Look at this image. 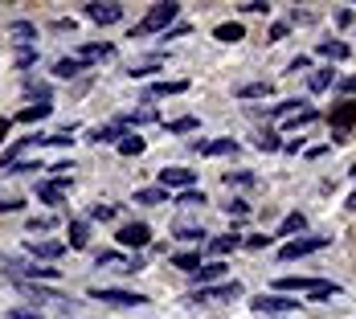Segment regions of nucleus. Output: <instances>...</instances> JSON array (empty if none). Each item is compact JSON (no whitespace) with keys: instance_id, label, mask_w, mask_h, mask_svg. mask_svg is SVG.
I'll list each match as a JSON object with an SVG mask.
<instances>
[{"instance_id":"1","label":"nucleus","mask_w":356,"mask_h":319,"mask_svg":"<svg viewBox=\"0 0 356 319\" xmlns=\"http://www.w3.org/2000/svg\"><path fill=\"white\" fill-rule=\"evenodd\" d=\"M180 4L177 0H164V4H152V13L143 17L140 25L131 29V37H147V33H168L172 29V21H177Z\"/></svg>"},{"instance_id":"2","label":"nucleus","mask_w":356,"mask_h":319,"mask_svg":"<svg viewBox=\"0 0 356 319\" xmlns=\"http://www.w3.org/2000/svg\"><path fill=\"white\" fill-rule=\"evenodd\" d=\"M86 295H90V299H99V303H115V307H140V303H147V295L123 291V286H90Z\"/></svg>"},{"instance_id":"3","label":"nucleus","mask_w":356,"mask_h":319,"mask_svg":"<svg viewBox=\"0 0 356 319\" xmlns=\"http://www.w3.org/2000/svg\"><path fill=\"white\" fill-rule=\"evenodd\" d=\"M229 299H242V283L234 279V283H221V286H201V291H193L184 303H229Z\"/></svg>"},{"instance_id":"4","label":"nucleus","mask_w":356,"mask_h":319,"mask_svg":"<svg viewBox=\"0 0 356 319\" xmlns=\"http://www.w3.org/2000/svg\"><path fill=\"white\" fill-rule=\"evenodd\" d=\"M250 307L258 311V316H283V311H299V299H286V295H254L250 299Z\"/></svg>"},{"instance_id":"5","label":"nucleus","mask_w":356,"mask_h":319,"mask_svg":"<svg viewBox=\"0 0 356 319\" xmlns=\"http://www.w3.org/2000/svg\"><path fill=\"white\" fill-rule=\"evenodd\" d=\"M82 8H86V21H95V25H115L123 17V4H115V0H90Z\"/></svg>"},{"instance_id":"6","label":"nucleus","mask_w":356,"mask_h":319,"mask_svg":"<svg viewBox=\"0 0 356 319\" xmlns=\"http://www.w3.org/2000/svg\"><path fill=\"white\" fill-rule=\"evenodd\" d=\"M323 246H332V238H299V242H286L279 250V258L291 262V258H307V254H320Z\"/></svg>"},{"instance_id":"7","label":"nucleus","mask_w":356,"mask_h":319,"mask_svg":"<svg viewBox=\"0 0 356 319\" xmlns=\"http://www.w3.org/2000/svg\"><path fill=\"white\" fill-rule=\"evenodd\" d=\"M115 238H119V246L123 250H143L147 242H152V229H147L143 221H131V225H123Z\"/></svg>"},{"instance_id":"8","label":"nucleus","mask_w":356,"mask_h":319,"mask_svg":"<svg viewBox=\"0 0 356 319\" xmlns=\"http://www.w3.org/2000/svg\"><path fill=\"white\" fill-rule=\"evenodd\" d=\"M95 262H99V266H111V270H119V275H136V270H143L140 258H127V254H115V250H103Z\"/></svg>"},{"instance_id":"9","label":"nucleus","mask_w":356,"mask_h":319,"mask_svg":"<svg viewBox=\"0 0 356 319\" xmlns=\"http://www.w3.org/2000/svg\"><path fill=\"white\" fill-rule=\"evenodd\" d=\"M197 184V177L188 172V168H160V188L168 193V188H180V193H188Z\"/></svg>"},{"instance_id":"10","label":"nucleus","mask_w":356,"mask_h":319,"mask_svg":"<svg viewBox=\"0 0 356 319\" xmlns=\"http://www.w3.org/2000/svg\"><path fill=\"white\" fill-rule=\"evenodd\" d=\"M4 270H8V275H13V279H21V283H25V279H58V270H49V266H25V262H13V258H8V262H4Z\"/></svg>"},{"instance_id":"11","label":"nucleus","mask_w":356,"mask_h":319,"mask_svg":"<svg viewBox=\"0 0 356 319\" xmlns=\"http://www.w3.org/2000/svg\"><path fill=\"white\" fill-rule=\"evenodd\" d=\"M197 156H229V152H238V140H213V143H205V140H193L188 143Z\"/></svg>"},{"instance_id":"12","label":"nucleus","mask_w":356,"mask_h":319,"mask_svg":"<svg viewBox=\"0 0 356 319\" xmlns=\"http://www.w3.org/2000/svg\"><path fill=\"white\" fill-rule=\"evenodd\" d=\"M353 123H356V103H340L336 111H332V127H336V136H344Z\"/></svg>"},{"instance_id":"13","label":"nucleus","mask_w":356,"mask_h":319,"mask_svg":"<svg viewBox=\"0 0 356 319\" xmlns=\"http://www.w3.org/2000/svg\"><path fill=\"white\" fill-rule=\"evenodd\" d=\"M115 54V45H107V41H95V45H82L78 49V62L86 66V62H99V58H111Z\"/></svg>"},{"instance_id":"14","label":"nucleus","mask_w":356,"mask_h":319,"mask_svg":"<svg viewBox=\"0 0 356 319\" xmlns=\"http://www.w3.org/2000/svg\"><path fill=\"white\" fill-rule=\"evenodd\" d=\"M225 270H229V266H225V262L217 258V262H201V266L193 270V279H197V283H213V279H221Z\"/></svg>"},{"instance_id":"15","label":"nucleus","mask_w":356,"mask_h":319,"mask_svg":"<svg viewBox=\"0 0 356 319\" xmlns=\"http://www.w3.org/2000/svg\"><path fill=\"white\" fill-rule=\"evenodd\" d=\"M29 254L49 262V258H62L66 254V242H29Z\"/></svg>"},{"instance_id":"16","label":"nucleus","mask_w":356,"mask_h":319,"mask_svg":"<svg viewBox=\"0 0 356 319\" xmlns=\"http://www.w3.org/2000/svg\"><path fill=\"white\" fill-rule=\"evenodd\" d=\"M213 37H217V41H225V45H234V41H242V37H246V29H242L238 21H225V25H217V29H213Z\"/></svg>"},{"instance_id":"17","label":"nucleus","mask_w":356,"mask_h":319,"mask_svg":"<svg viewBox=\"0 0 356 319\" xmlns=\"http://www.w3.org/2000/svg\"><path fill=\"white\" fill-rule=\"evenodd\" d=\"M270 95H275L270 82H246V86H238V99H270Z\"/></svg>"},{"instance_id":"18","label":"nucleus","mask_w":356,"mask_h":319,"mask_svg":"<svg viewBox=\"0 0 356 319\" xmlns=\"http://www.w3.org/2000/svg\"><path fill=\"white\" fill-rule=\"evenodd\" d=\"M242 246V238H238V234H221V238H209V254H217V258H221V254H229V250H238Z\"/></svg>"},{"instance_id":"19","label":"nucleus","mask_w":356,"mask_h":319,"mask_svg":"<svg viewBox=\"0 0 356 319\" xmlns=\"http://www.w3.org/2000/svg\"><path fill=\"white\" fill-rule=\"evenodd\" d=\"M320 54L327 58V62H344V58H348L353 49H348L344 41H320Z\"/></svg>"},{"instance_id":"20","label":"nucleus","mask_w":356,"mask_h":319,"mask_svg":"<svg viewBox=\"0 0 356 319\" xmlns=\"http://www.w3.org/2000/svg\"><path fill=\"white\" fill-rule=\"evenodd\" d=\"M184 90H188V82H152V86H147V95H152V99H160V95H184Z\"/></svg>"},{"instance_id":"21","label":"nucleus","mask_w":356,"mask_h":319,"mask_svg":"<svg viewBox=\"0 0 356 319\" xmlns=\"http://www.w3.org/2000/svg\"><path fill=\"white\" fill-rule=\"evenodd\" d=\"M164 201H168V193H164L160 184H156V188H140V193H136V205H164Z\"/></svg>"},{"instance_id":"22","label":"nucleus","mask_w":356,"mask_h":319,"mask_svg":"<svg viewBox=\"0 0 356 319\" xmlns=\"http://www.w3.org/2000/svg\"><path fill=\"white\" fill-rule=\"evenodd\" d=\"M327 86H336V70H332V66H323V70H312V90L320 95V90H327Z\"/></svg>"},{"instance_id":"23","label":"nucleus","mask_w":356,"mask_h":319,"mask_svg":"<svg viewBox=\"0 0 356 319\" xmlns=\"http://www.w3.org/2000/svg\"><path fill=\"white\" fill-rule=\"evenodd\" d=\"M156 70H164V58H160V54H156V58H147V62H136V66H131V78H143V74H156Z\"/></svg>"},{"instance_id":"24","label":"nucleus","mask_w":356,"mask_h":319,"mask_svg":"<svg viewBox=\"0 0 356 319\" xmlns=\"http://www.w3.org/2000/svg\"><path fill=\"white\" fill-rule=\"evenodd\" d=\"M37 197H41V201H49V205H62V184H58V180L37 184Z\"/></svg>"},{"instance_id":"25","label":"nucleus","mask_w":356,"mask_h":319,"mask_svg":"<svg viewBox=\"0 0 356 319\" xmlns=\"http://www.w3.org/2000/svg\"><path fill=\"white\" fill-rule=\"evenodd\" d=\"M90 140H95V143H111V140H123V127H119V123H111V127H95V131H90Z\"/></svg>"},{"instance_id":"26","label":"nucleus","mask_w":356,"mask_h":319,"mask_svg":"<svg viewBox=\"0 0 356 319\" xmlns=\"http://www.w3.org/2000/svg\"><path fill=\"white\" fill-rule=\"evenodd\" d=\"M82 70H86V66H82L78 58H62V62L54 66V74H58V78H74V74H82Z\"/></svg>"},{"instance_id":"27","label":"nucleus","mask_w":356,"mask_h":319,"mask_svg":"<svg viewBox=\"0 0 356 319\" xmlns=\"http://www.w3.org/2000/svg\"><path fill=\"white\" fill-rule=\"evenodd\" d=\"M49 111H54L49 103H33V106H25V111H21V123H37V119H45Z\"/></svg>"},{"instance_id":"28","label":"nucleus","mask_w":356,"mask_h":319,"mask_svg":"<svg viewBox=\"0 0 356 319\" xmlns=\"http://www.w3.org/2000/svg\"><path fill=\"white\" fill-rule=\"evenodd\" d=\"M152 119H156V111L147 106V111H131V115H119L115 123H119V127H127V123H152Z\"/></svg>"},{"instance_id":"29","label":"nucleus","mask_w":356,"mask_h":319,"mask_svg":"<svg viewBox=\"0 0 356 319\" xmlns=\"http://www.w3.org/2000/svg\"><path fill=\"white\" fill-rule=\"evenodd\" d=\"M177 238H180V242H205V229H201V225H184V221H180Z\"/></svg>"},{"instance_id":"30","label":"nucleus","mask_w":356,"mask_h":319,"mask_svg":"<svg viewBox=\"0 0 356 319\" xmlns=\"http://www.w3.org/2000/svg\"><path fill=\"white\" fill-rule=\"evenodd\" d=\"M8 37L29 41V37H37V25H29V21H13V25H8Z\"/></svg>"},{"instance_id":"31","label":"nucleus","mask_w":356,"mask_h":319,"mask_svg":"<svg viewBox=\"0 0 356 319\" xmlns=\"http://www.w3.org/2000/svg\"><path fill=\"white\" fill-rule=\"evenodd\" d=\"M303 225H307V217H303V213H291L283 225H279V238H286V234H299Z\"/></svg>"},{"instance_id":"32","label":"nucleus","mask_w":356,"mask_h":319,"mask_svg":"<svg viewBox=\"0 0 356 319\" xmlns=\"http://www.w3.org/2000/svg\"><path fill=\"white\" fill-rule=\"evenodd\" d=\"M201 262H205L201 254H177V258H172V266H180V270H188V275H193V270H197Z\"/></svg>"},{"instance_id":"33","label":"nucleus","mask_w":356,"mask_h":319,"mask_svg":"<svg viewBox=\"0 0 356 319\" xmlns=\"http://www.w3.org/2000/svg\"><path fill=\"white\" fill-rule=\"evenodd\" d=\"M70 250H86V221L70 225Z\"/></svg>"},{"instance_id":"34","label":"nucleus","mask_w":356,"mask_h":319,"mask_svg":"<svg viewBox=\"0 0 356 319\" xmlns=\"http://www.w3.org/2000/svg\"><path fill=\"white\" fill-rule=\"evenodd\" d=\"M177 205H184V209H197V205H205V193H197V188H188V193H180Z\"/></svg>"},{"instance_id":"35","label":"nucleus","mask_w":356,"mask_h":319,"mask_svg":"<svg viewBox=\"0 0 356 319\" xmlns=\"http://www.w3.org/2000/svg\"><path fill=\"white\" fill-rule=\"evenodd\" d=\"M119 152H123V156H140L143 140H140V136H123V140H119Z\"/></svg>"},{"instance_id":"36","label":"nucleus","mask_w":356,"mask_h":319,"mask_svg":"<svg viewBox=\"0 0 356 319\" xmlns=\"http://www.w3.org/2000/svg\"><path fill=\"white\" fill-rule=\"evenodd\" d=\"M193 127H197V119H193V115H184V119H172V123H168V131H172V136H184V131H193Z\"/></svg>"},{"instance_id":"37","label":"nucleus","mask_w":356,"mask_h":319,"mask_svg":"<svg viewBox=\"0 0 356 319\" xmlns=\"http://www.w3.org/2000/svg\"><path fill=\"white\" fill-rule=\"evenodd\" d=\"M258 147H262V152H279L283 143H279V136H275V131H262V136H258Z\"/></svg>"},{"instance_id":"38","label":"nucleus","mask_w":356,"mask_h":319,"mask_svg":"<svg viewBox=\"0 0 356 319\" xmlns=\"http://www.w3.org/2000/svg\"><path fill=\"white\" fill-rule=\"evenodd\" d=\"M225 213H229V217H246V213H250V205L242 201V197H234V201L225 205Z\"/></svg>"},{"instance_id":"39","label":"nucleus","mask_w":356,"mask_h":319,"mask_svg":"<svg viewBox=\"0 0 356 319\" xmlns=\"http://www.w3.org/2000/svg\"><path fill=\"white\" fill-rule=\"evenodd\" d=\"M225 184H254V172H225Z\"/></svg>"},{"instance_id":"40","label":"nucleus","mask_w":356,"mask_h":319,"mask_svg":"<svg viewBox=\"0 0 356 319\" xmlns=\"http://www.w3.org/2000/svg\"><path fill=\"white\" fill-rule=\"evenodd\" d=\"M33 58H37V49H33V45H21V49H17V66H29Z\"/></svg>"},{"instance_id":"41","label":"nucleus","mask_w":356,"mask_h":319,"mask_svg":"<svg viewBox=\"0 0 356 319\" xmlns=\"http://www.w3.org/2000/svg\"><path fill=\"white\" fill-rule=\"evenodd\" d=\"M90 217H95V221H111V217H115V205H95Z\"/></svg>"},{"instance_id":"42","label":"nucleus","mask_w":356,"mask_h":319,"mask_svg":"<svg viewBox=\"0 0 356 319\" xmlns=\"http://www.w3.org/2000/svg\"><path fill=\"white\" fill-rule=\"evenodd\" d=\"M246 246L250 250H262V246H270V238H266V234H254V238H246Z\"/></svg>"},{"instance_id":"43","label":"nucleus","mask_w":356,"mask_h":319,"mask_svg":"<svg viewBox=\"0 0 356 319\" xmlns=\"http://www.w3.org/2000/svg\"><path fill=\"white\" fill-rule=\"evenodd\" d=\"M286 33H291V25H286V21H279V25H275V29H270V41H283Z\"/></svg>"},{"instance_id":"44","label":"nucleus","mask_w":356,"mask_h":319,"mask_svg":"<svg viewBox=\"0 0 356 319\" xmlns=\"http://www.w3.org/2000/svg\"><path fill=\"white\" fill-rule=\"evenodd\" d=\"M8 172H41V164H25L21 160V164H8Z\"/></svg>"},{"instance_id":"45","label":"nucleus","mask_w":356,"mask_h":319,"mask_svg":"<svg viewBox=\"0 0 356 319\" xmlns=\"http://www.w3.org/2000/svg\"><path fill=\"white\" fill-rule=\"evenodd\" d=\"M238 8H242V13H266V4H262V0H246V4H238Z\"/></svg>"},{"instance_id":"46","label":"nucleus","mask_w":356,"mask_h":319,"mask_svg":"<svg viewBox=\"0 0 356 319\" xmlns=\"http://www.w3.org/2000/svg\"><path fill=\"white\" fill-rule=\"evenodd\" d=\"M49 225H54V217H33V221H29V229H33V234H37V229H49Z\"/></svg>"},{"instance_id":"47","label":"nucleus","mask_w":356,"mask_h":319,"mask_svg":"<svg viewBox=\"0 0 356 319\" xmlns=\"http://www.w3.org/2000/svg\"><path fill=\"white\" fill-rule=\"evenodd\" d=\"M8 319H45V316H37V311H25V307H17V311H8Z\"/></svg>"},{"instance_id":"48","label":"nucleus","mask_w":356,"mask_h":319,"mask_svg":"<svg viewBox=\"0 0 356 319\" xmlns=\"http://www.w3.org/2000/svg\"><path fill=\"white\" fill-rule=\"evenodd\" d=\"M54 147H70V131H58V136H49Z\"/></svg>"},{"instance_id":"49","label":"nucleus","mask_w":356,"mask_h":319,"mask_svg":"<svg viewBox=\"0 0 356 319\" xmlns=\"http://www.w3.org/2000/svg\"><path fill=\"white\" fill-rule=\"evenodd\" d=\"M340 90H344V95H356V74H353V78H344V82H340Z\"/></svg>"},{"instance_id":"50","label":"nucleus","mask_w":356,"mask_h":319,"mask_svg":"<svg viewBox=\"0 0 356 319\" xmlns=\"http://www.w3.org/2000/svg\"><path fill=\"white\" fill-rule=\"evenodd\" d=\"M21 209V201H0V213H17Z\"/></svg>"},{"instance_id":"51","label":"nucleus","mask_w":356,"mask_h":319,"mask_svg":"<svg viewBox=\"0 0 356 319\" xmlns=\"http://www.w3.org/2000/svg\"><path fill=\"white\" fill-rule=\"evenodd\" d=\"M0 136H8V119H0Z\"/></svg>"},{"instance_id":"52","label":"nucleus","mask_w":356,"mask_h":319,"mask_svg":"<svg viewBox=\"0 0 356 319\" xmlns=\"http://www.w3.org/2000/svg\"><path fill=\"white\" fill-rule=\"evenodd\" d=\"M348 209H356V193H353V197H348Z\"/></svg>"}]
</instances>
